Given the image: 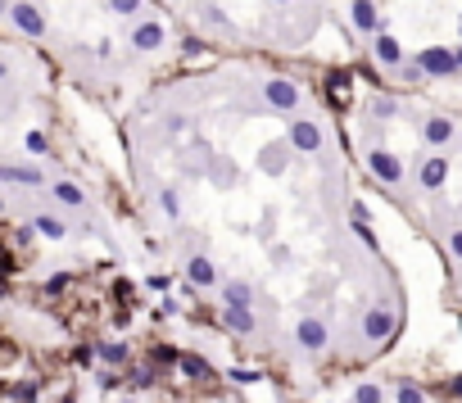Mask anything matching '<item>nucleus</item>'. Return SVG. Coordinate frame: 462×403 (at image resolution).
Returning <instances> with one entry per match:
<instances>
[{
	"instance_id": "20e7f679",
	"label": "nucleus",
	"mask_w": 462,
	"mask_h": 403,
	"mask_svg": "<svg viewBox=\"0 0 462 403\" xmlns=\"http://www.w3.org/2000/svg\"><path fill=\"white\" fill-rule=\"evenodd\" d=\"M36 232H46V236H59V232H64V227H59V222H55V218H41V222H36Z\"/></svg>"
},
{
	"instance_id": "39448f33",
	"label": "nucleus",
	"mask_w": 462,
	"mask_h": 403,
	"mask_svg": "<svg viewBox=\"0 0 462 403\" xmlns=\"http://www.w3.org/2000/svg\"><path fill=\"white\" fill-rule=\"evenodd\" d=\"M358 403H377V390H372V386H368V390H358Z\"/></svg>"
},
{
	"instance_id": "f03ea898",
	"label": "nucleus",
	"mask_w": 462,
	"mask_h": 403,
	"mask_svg": "<svg viewBox=\"0 0 462 403\" xmlns=\"http://www.w3.org/2000/svg\"><path fill=\"white\" fill-rule=\"evenodd\" d=\"M300 340L308 344V349H317V344L326 340V331H322V326H317V322H304V326H300Z\"/></svg>"
},
{
	"instance_id": "7ed1b4c3",
	"label": "nucleus",
	"mask_w": 462,
	"mask_h": 403,
	"mask_svg": "<svg viewBox=\"0 0 462 403\" xmlns=\"http://www.w3.org/2000/svg\"><path fill=\"white\" fill-rule=\"evenodd\" d=\"M55 195H59L64 204H77V199H82V195H77V186H69V181H64V186H55Z\"/></svg>"
},
{
	"instance_id": "423d86ee",
	"label": "nucleus",
	"mask_w": 462,
	"mask_h": 403,
	"mask_svg": "<svg viewBox=\"0 0 462 403\" xmlns=\"http://www.w3.org/2000/svg\"><path fill=\"white\" fill-rule=\"evenodd\" d=\"M0 9H5V0H0Z\"/></svg>"
},
{
	"instance_id": "f257e3e1",
	"label": "nucleus",
	"mask_w": 462,
	"mask_h": 403,
	"mask_svg": "<svg viewBox=\"0 0 462 403\" xmlns=\"http://www.w3.org/2000/svg\"><path fill=\"white\" fill-rule=\"evenodd\" d=\"M14 23L23 27V32H41V27H46L41 18H36V9H32V5H14Z\"/></svg>"
}]
</instances>
